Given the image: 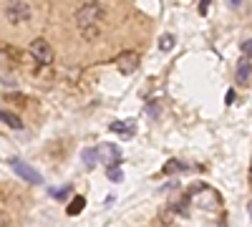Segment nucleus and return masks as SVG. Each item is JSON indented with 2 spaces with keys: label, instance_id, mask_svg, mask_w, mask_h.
I'll return each mask as SVG.
<instances>
[{
  "label": "nucleus",
  "instance_id": "nucleus-1",
  "mask_svg": "<svg viewBox=\"0 0 252 227\" xmlns=\"http://www.w3.org/2000/svg\"><path fill=\"white\" fill-rule=\"evenodd\" d=\"M76 28L81 33V38L86 40H96L101 35V20H103V5L98 0H86L73 15Z\"/></svg>",
  "mask_w": 252,
  "mask_h": 227
},
{
  "label": "nucleus",
  "instance_id": "nucleus-2",
  "mask_svg": "<svg viewBox=\"0 0 252 227\" xmlns=\"http://www.w3.org/2000/svg\"><path fill=\"white\" fill-rule=\"evenodd\" d=\"M5 18H8L10 26L28 23V20H31V5L23 3V0H13V3L5 8Z\"/></svg>",
  "mask_w": 252,
  "mask_h": 227
},
{
  "label": "nucleus",
  "instance_id": "nucleus-3",
  "mask_svg": "<svg viewBox=\"0 0 252 227\" xmlns=\"http://www.w3.org/2000/svg\"><path fill=\"white\" fill-rule=\"evenodd\" d=\"M10 167H13V172L20 177V179H26L28 184H40L43 182V177H40V172H35L28 162H23V159H18V157H13L10 159Z\"/></svg>",
  "mask_w": 252,
  "mask_h": 227
},
{
  "label": "nucleus",
  "instance_id": "nucleus-4",
  "mask_svg": "<svg viewBox=\"0 0 252 227\" xmlns=\"http://www.w3.org/2000/svg\"><path fill=\"white\" fill-rule=\"evenodd\" d=\"M28 51H31V56L38 61L40 66H48L51 61H53V48H51V43H48L46 38H35Z\"/></svg>",
  "mask_w": 252,
  "mask_h": 227
},
{
  "label": "nucleus",
  "instance_id": "nucleus-5",
  "mask_svg": "<svg viewBox=\"0 0 252 227\" xmlns=\"http://www.w3.org/2000/svg\"><path fill=\"white\" fill-rule=\"evenodd\" d=\"M96 152H98V162L103 167H116V164H121V149H116L114 144H101V147H96Z\"/></svg>",
  "mask_w": 252,
  "mask_h": 227
},
{
  "label": "nucleus",
  "instance_id": "nucleus-6",
  "mask_svg": "<svg viewBox=\"0 0 252 227\" xmlns=\"http://www.w3.org/2000/svg\"><path fill=\"white\" fill-rule=\"evenodd\" d=\"M116 66H119V71H121L124 76H131V73L139 68V53H134V51L121 53V56L116 58Z\"/></svg>",
  "mask_w": 252,
  "mask_h": 227
},
{
  "label": "nucleus",
  "instance_id": "nucleus-7",
  "mask_svg": "<svg viewBox=\"0 0 252 227\" xmlns=\"http://www.w3.org/2000/svg\"><path fill=\"white\" fill-rule=\"evenodd\" d=\"M235 81L240 86H250L252 84V66L247 64V61H240V66L235 71Z\"/></svg>",
  "mask_w": 252,
  "mask_h": 227
},
{
  "label": "nucleus",
  "instance_id": "nucleus-8",
  "mask_svg": "<svg viewBox=\"0 0 252 227\" xmlns=\"http://www.w3.org/2000/svg\"><path fill=\"white\" fill-rule=\"evenodd\" d=\"M111 131L119 134V136H124V139H131L134 136V121L131 119L129 121H114L111 124Z\"/></svg>",
  "mask_w": 252,
  "mask_h": 227
},
{
  "label": "nucleus",
  "instance_id": "nucleus-9",
  "mask_svg": "<svg viewBox=\"0 0 252 227\" xmlns=\"http://www.w3.org/2000/svg\"><path fill=\"white\" fill-rule=\"evenodd\" d=\"M0 121H3L8 129H15V131L23 129V121H20V116H15V114H10V111H0Z\"/></svg>",
  "mask_w": 252,
  "mask_h": 227
},
{
  "label": "nucleus",
  "instance_id": "nucleus-10",
  "mask_svg": "<svg viewBox=\"0 0 252 227\" xmlns=\"http://www.w3.org/2000/svg\"><path fill=\"white\" fill-rule=\"evenodd\" d=\"M81 162L86 164V169H94L96 164H98V152H96V147L83 149V152H81Z\"/></svg>",
  "mask_w": 252,
  "mask_h": 227
},
{
  "label": "nucleus",
  "instance_id": "nucleus-11",
  "mask_svg": "<svg viewBox=\"0 0 252 227\" xmlns=\"http://www.w3.org/2000/svg\"><path fill=\"white\" fill-rule=\"evenodd\" d=\"M83 207H86V197H73V199L68 202L66 212H68V217H76V215L83 212Z\"/></svg>",
  "mask_w": 252,
  "mask_h": 227
},
{
  "label": "nucleus",
  "instance_id": "nucleus-12",
  "mask_svg": "<svg viewBox=\"0 0 252 227\" xmlns=\"http://www.w3.org/2000/svg\"><path fill=\"white\" fill-rule=\"evenodd\" d=\"M159 48H161L164 53H169V51L174 48V35H172V33H164V35L159 38Z\"/></svg>",
  "mask_w": 252,
  "mask_h": 227
},
{
  "label": "nucleus",
  "instance_id": "nucleus-13",
  "mask_svg": "<svg viewBox=\"0 0 252 227\" xmlns=\"http://www.w3.org/2000/svg\"><path fill=\"white\" fill-rule=\"evenodd\" d=\"M182 169H184V167H182V162H179V159H169V162L164 164V169H161V172H164V174H177V172H182Z\"/></svg>",
  "mask_w": 252,
  "mask_h": 227
},
{
  "label": "nucleus",
  "instance_id": "nucleus-14",
  "mask_svg": "<svg viewBox=\"0 0 252 227\" xmlns=\"http://www.w3.org/2000/svg\"><path fill=\"white\" fill-rule=\"evenodd\" d=\"M106 177H109L111 182H116V184L124 182V172L119 169V164H116V167H109V169H106Z\"/></svg>",
  "mask_w": 252,
  "mask_h": 227
},
{
  "label": "nucleus",
  "instance_id": "nucleus-15",
  "mask_svg": "<svg viewBox=\"0 0 252 227\" xmlns=\"http://www.w3.org/2000/svg\"><path fill=\"white\" fill-rule=\"evenodd\" d=\"M71 195V187L66 184V187H56V190H51V197H56V199H66Z\"/></svg>",
  "mask_w": 252,
  "mask_h": 227
},
{
  "label": "nucleus",
  "instance_id": "nucleus-16",
  "mask_svg": "<svg viewBox=\"0 0 252 227\" xmlns=\"http://www.w3.org/2000/svg\"><path fill=\"white\" fill-rule=\"evenodd\" d=\"M242 56H245V58H252V38L242 43Z\"/></svg>",
  "mask_w": 252,
  "mask_h": 227
},
{
  "label": "nucleus",
  "instance_id": "nucleus-17",
  "mask_svg": "<svg viewBox=\"0 0 252 227\" xmlns=\"http://www.w3.org/2000/svg\"><path fill=\"white\" fill-rule=\"evenodd\" d=\"M209 3H212V0H202V3H199V13H202V15H207V10H209Z\"/></svg>",
  "mask_w": 252,
  "mask_h": 227
},
{
  "label": "nucleus",
  "instance_id": "nucleus-18",
  "mask_svg": "<svg viewBox=\"0 0 252 227\" xmlns=\"http://www.w3.org/2000/svg\"><path fill=\"white\" fill-rule=\"evenodd\" d=\"M5 225H8V217H5L3 212H0V227H5Z\"/></svg>",
  "mask_w": 252,
  "mask_h": 227
},
{
  "label": "nucleus",
  "instance_id": "nucleus-19",
  "mask_svg": "<svg viewBox=\"0 0 252 227\" xmlns=\"http://www.w3.org/2000/svg\"><path fill=\"white\" fill-rule=\"evenodd\" d=\"M250 187H252V159H250Z\"/></svg>",
  "mask_w": 252,
  "mask_h": 227
},
{
  "label": "nucleus",
  "instance_id": "nucleus-20",
  "mask_svg": "<svg viewBox=\"0 0 252 227\" xmlns=\"http://www.w3.org/2000/svg\"><path fill=\"white\" fill-rule=\"evenodd\" d=\"M229 3H232V5H235V8H237V5H240V3H242V0H229Z\"/></svg>",
  "mask_w": 252,
  "mask_h": 227
},
{
  "label": "nucleus",
  "instance_id": "nucleus-21",
  "mask_svg": "<svg viewBox=\"0 0 252 227\" xmlns=\"http://www.w3.org/2000/svg\"><path fill=\"white\" fill-rule=\"evenodd\" d=\"M250 217H252V202H250Z\"/></svg>",
  "mask_w": 252,
  "mask_h": 227
}]
</instances>
